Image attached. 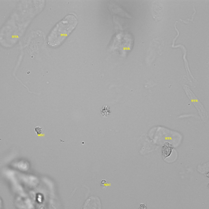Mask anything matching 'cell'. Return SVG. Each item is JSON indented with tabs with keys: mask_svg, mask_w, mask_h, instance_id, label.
Here are the masks:
<instances>
[{
	"mask_svg": "<svg viewBox=\"0 0 209 209\" xmlns=\"http://www.w3.org/2000/svg\"><path fill=\"white\" fill-rule=\"evenodd\" d=\"M78 24V19L73 14H68L58 23L48 36V44L57 47L62 44Z\"/></svg>",
	"mask_w": 209,
	"mask_h": 209,
	"instance_id": "obj_1",
	"label": "cell"
},
{
	"mask_svg": "<svg viewBox=\"0 0 209 209\" xmlns=\"http://www.w3.org/2000/svg\"><path fill=\"white\" fill-rule=\"evenodd\" d=\"M183 89L185 90L187 96L191 100V102L194 104V106L197 109H198V112L201 116L202 120L204 121H205L207 120L208 116L204 106L202 105L200 100L198 99L196 96L194 95V93L192 92L190 89H189V87L187 85H183Z\"/></svg>",
	"mask_w": 209,
	"mask_h": 209,
	"instance_id": "obj_2",
	"label": "cell"
},
{
	"mask_svg": "<svg viewBox=\"0 0 209 209\" xmlns=\"http://www.w3.org/2000/svg\"><path fill=\"white\" fill-rule=\"evenodd\" d=\"M35 131L36 132L37 134V135H39V134H41L43 133V130H42V128L40 127H36L35 128Z\"/></svg>",
	"mask_w": 209,
	"mask_h": 209,
	"instance_id": "obj_6",
	"label": "cell"
},
{
	"mask_svg": "<svg viewBox=\"0 0 209 209\" xmlns=\"http://www.w3.org/2000/svg\"><path fill=\"white\" fill-rule=\"evenodd\" d=\"M172 145L169 144V142H165L162 147V151H163V155L164 157H168L170 155V154L172 151Z\"/></svg>",
	"mask_w": 209,
	"mask_h": 209,
	"instance_id": "obj_3",
	"label": "cell"
},
{
	"mask_svg": "<svg viewBox=\"0 0 209 209\" xmlns=\"http://www.w3.org/2000/svg\"><path fill=\"white\" fill-rule=\"evenodd\" d=\"M172 48H178V47H180V48H181L183 49V60H184V62H185V67H186V71H187V73H188V72H189V73H190V76L192 77V78H193V76L191 75V72H190V70H189V65H188V62H187V60H186V53H187V51H186V48H185V47L183 46V45H181V44H179V45H177V46H172Z\"/></svg>",
	"mask_w": 209,
	"mask_h": 209,
	"instance_id": "obj_4",
	"label": "cell"
},
{
	"mask_svg": "<svg viewBox=\"0 0 209 209\" xmlns=\"http://www.w3.org/2000/svg\"><path fill=\"white\" fill-rule=\"evenodd\" d=\"M111 113V110L108 106H104L101 110V114L104 117H107Z\"/></svg>",
	"mask_w": 209,
	"mask_h": 209,
	"instance_id": "obj_5",
	"label": "cell"
}]
</instances>
